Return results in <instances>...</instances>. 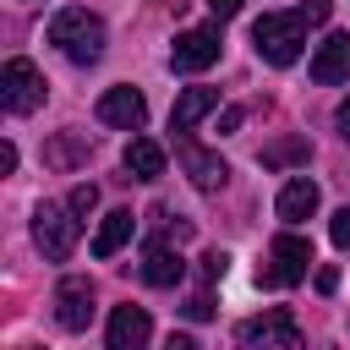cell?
I'll use <instances>...</instances> for the list:
<instances>
[{"label":"cell","instance_id":"1","mask_svg":"<svg viewBox=\"0 0 350 350\" xmlns=\"http://www.w3.org/2000/svg\"><path fill=\"white\" fill-rule=\"evenodd\" d=\"M306 27H312L306 11H268V16L252 22V44L268 66H295L301 49H306Z\"/></svg>","mask_w":350,"mask_h":350},{"label":"cell","instance_id":"2","mask_svg":"<svg viewBox=\"0 0 350 350\" xmlns=\"http://www.w3.org/2000/svg\"><path fill=\"white\" fill-rule=\"evenodd\" d=\"M49 44H55L71 66H93V60L104 55V22H98L93 11H82V5H66V11H55V22H49Z\"/></svg>","mask_w":350,"mask_h":350},{"label":"cell","instance_id":"3","mask_svg":"<svg viewBox=\"0 0 350 350\" xmlns=\"http://www.w3.org/2000/svg\"><path fill=\"white\" fill-rule=\"evenodd\" d=\"M306 268H312V241L295 235V230H284V235H273V246H268V268H257V284H268V290H290V284L306 279Z\"/></svg>","mask_w":350,"mask_h":350},{"label":"cell","instance_id":"4","mask_svg":"<svg viewBox=\"0 0 350 350\" xmlns=\"http://www.w3.org/2000/svg\"><path fill=\"white\" fill-rule=\"evenodd\" d=\"M33 241H38V252L49 262H66L77 252V213H71V202H44L33 213Z\"/></svg>","mask_w":350,"mask_h":350},{"label":"cell","instance_id":"5","mask_svg":"<svg viewBox=\"0 0 350 350\" xmlns=\"http://www.w3.org/2000/svg\"><path fill=\"white\" fill-rule=\"evenodd\" d=\"M0 104L11 109V115H33L38 104H44V77H38V66L33 60H5L0 66Z\"/></svg>","mask_w":350,"mask_h":350},{"label":"cell","instance_id":"6","mask_svg":"<svg viewBox=\"0 0 350 350\" xmlns=\"http://www.w3.org/2000/svg\"><path fill=\"white\" fill-rule=\"evenodd\" d=\"M241 345L246 350H301V328L284 306H268L262 317H246L241 323Z\"/></svg>","mask_w":350,"mask_h":350},{"label":"cell","instance_id":"7","mask_svg":"<svg viewBox=\"0 0 350 350\" xmlns=\"http://www.w3.org/2000/svg\"><path fill=\"white\" fill-rule=\"evenodd\" d=\"M219 60V27H186L170 49V71L191 77V71H208Z\"/></svg>","mask_w":350,"mask_h":350},{"label":"cell","instance_id":"8","mask_svg":"<svg viewBox=\"0 0 350 350\" xmlns=\"http://www.w3.org/2000/svg\"><path fill=\"white\" fill-rule=\"evenodd\" d=\"M88 317H93V279L66 273V279L55 284V323L77 334V328H88Z\"/></svg>","mask_w":350,"mask_h":350},{"label":"cell","instance_id":"9","mask_svg":"<svg viewBox=\"0 0 350 350\" xmlns=\"http://www.w3.org/2000/svg\"><path fill=\"white\" fill-rule=\"evenodd\" d=\"M153 339V323H148V306H115L109 312V328H104V350H148Z\"/></svg>","mask_w":350,"mask_h":350},{"label":"cell","instance_id":"10","mask_svg":"<svg viewBox=\"0 0 350 350\" xmlns=\"http://www.w3.org/2000/svg\"><path fill=\"white\" fill-rule=\"evenodd\" d=\"M175 159H180V170L191 175V186L197 191H219L224 180H230V164L219 159V153H208V148H197V142H175Z\"/></svg>","mask_w":350,"mask_h":350},{"label":"cell","instance_id":"11","mask_svg":"<svg viewBox=\"0 0 350 350\" xmlns=\"http://www.w3.org/2000/svg\"><path fill=\"white\" fill-rule=\"evenodd\" d=\"M98 120L115 126V131H137V126L148 120V98H142L137 88H109V93L98 98Z\"/></svg>","mask_w":350,"mask_h":350},{"label":"cell","instance_id":"12","mask_svg":"<svg viewBox=\"0 0 350 350\" xmlns=\"http://www.w3.org/2000/svg\"><path fill=\"white\" fill-rule=\"evenodd\" d=\"M312 82H323V88H334V82H350V33H328L323 44H317V55H312Z\"/></svg>","mask_w":350,"mask_h":350},{"label":"cell","instance_id":"13","mask_svg":"<svg viewBox=\"0 0 350 350\" xmlns=\"http://www.w3.org/2000/svg\"><path fill=\"white\" fill-rule=\"evenodd\" d=\"M142 284H153V290H175L180 279H186V262H180V252L175 246H164V241H148V252H142Z\"/></svg>","mask_w":350,"mask_h":350},{"label":"cell","instance_id":"14","mask_svg":"<svg viewBox=\"0 0 350 350\" xmlns=\"http://www.w3.org/2000/svg\"><path fill=\"white\" fill-rule=\"evenodd\" d=\"M213 104H219V88H180L175 109H170V131H191Z\"/></svg>","mask_w":350,"mask_h":350},{"label":"cell","instance_id":"15","mask_svg":"<svg viewBox=\"0 0 350 350\" xmlns=\"http://www.w3.org/2000/svg\"><path fill=\"white\" fill-rule=\"evenodd\" d=\"M312 213H317V180H306V175L284 180V191H279V219H284V224H301V219H312Z\"/></svg>","mask_w":350,"mask_h":350},{"label":"cell","instance_id":"16","mask_svg":"<svg viewBox=\"0 0 350 350\" xmlns=\"http://www.w3.org/2000/svg\"><path fill=\"white\" fill-rule=\"evenodd\" d=\"M126 175L131 180H159L164 175V148L153 137H131L126 142Z\"/></svg>","mask_w":350,"mask_h":350},{"label":"cell","instance_id":"17","mask_svg":"<svg viewBox=\"0 0 350 350\" xmlns=\"http://www.w3.org/2000/svg\"><path fill=\"white\" fill-rule=\"evenodd\" d=\"M131 230H137L131 208H115V213H104V224H98V235H93V257H115V252L131 241Z\"/></svg>","mask_w":350,"mask_h":350},{"label":"cell","instance_id":"18","mask_svg":"<svg viewBox=\"0 0 350 350\" xmlns=\"http://www.w3.org/2000/svg\"><path fill=\"white\" fill-rule=\"evenodd\" d=\"M301 159H312V148H306V137H290V142H273V148L262 153V164H301Z\"/></svg>","mask_w":350,"mask_h":350},{"label":"cell","instance_id":"19","mask_svg":"<svg viewBox=\"0 0 350 350\" xmlns=\"http://www.w3.org/2000/svg\"><path fill=\"white\" fill-rule=\"evenodd\" d=\"M44 159L66 170V164H77V159H88V142H82V137H60L55 148H44Z\"/></svg>","mask_w":350,"mask_h":350},{"label":"cell","instance_id":"20","mask_svg":"<svg viewBox=\"0 0 350 350\" xmlns=\"http://www.w3.org/2000/svg\"><path fill=\"white\" fill-rule=\"evenodd\" d=\"M66 202H71V213H93V208H98V186H93V180H88V186H71Z\"/></svg>","mask_w":350,"mask_h":350},{"label":"cell","instance_id":"21","mask_svg":"<svg viewBox=\"0 0 350 350\" xmlns=\"http://www.w3.org/2000/svg\"><path fill=\"white\" fill-rule=\"evenodd\" d=\"M328 235H334V246H350V202L334 213V224H328Z\"/></svg>","mask_w":350,"mask_h":350},{"label":"cell","instance_id":"22","mask_svg":"<svg viewBox=\"0 0 350 350\" xmlns=\"http://www.w3.org/2000/svg\"><path fill=\"white\" fill-rule=\"evenodd\" d=\"M180 312H186L191 323H208V317H213V301H208V295H191V301H186Z\"/></svg>","mask_w":350,"mask_h":350},{"label":"cell","instance_id":"23","mask_svg":"<svg viewBox=\"0 0 350 350\" xmlns=\"http://www.w3.org/2000/svg\"><path fill=\"white\" fill-rule=\"evenodd\" d=\"M224 262H230L224 252H208V257H202V279H224Z\"/></svg>","mask_w":350,"mask_h":350},{"label":"cell","instance_id":"24","mask_svg":"<svg viewBox=\"0 0 350 350\" xmlns=\"http://www.w3.org/2000/svg\"><path fill=\"white\" fill-rule=\"evenodd\" d=\"M334 126H339V137H345V142H350V98H345V104H339V109H334Z\"/></svg>","mask_w":350,"mask_h":350},{"label":"cell","instance_id":"25","mask_svg":"<svg viewBox=\"0 0 350 350\" xmlns=\"http://www.w3.org/2000/svg\"><path fill=\"white\" fill-rule=\"evenodd\" d=\"M11 170H16V148H11V142H0V175H11Z\"/></svg>","mask_w":350,"mask_h":350},{"label":"cell","instance_id":"26","mask_svg":"<svg viewBox=\"0 0 350 350\" xmlns=\"http://www.w3.org/2000/svg\"><path fill=\"white\" fill-rule=\"evenodd\" d=\"M164 350H197V339H191V334H170V339H164Z\"/></svg>","mask_w":350,"mask_h":350},{"label":"cell","instance_id":"27","mask_svg":"<svg viewBox=\"0 0 350 350\" xmlns=\"http://www.w3.org/2000/svg\"><path fill=\"white\" fill-rule=\"evenodd\" d=\"M334 284H339V273H334V268H317V290H323V295H328V290H334Z\"/></svg>","mask_w":350,"mask_h":350},{"label":"cell","instance_id":"28","mask_svg":"<svg viewBox=\"0 0 350 350\" xmlns=\"http://www.w3.org/2000/svg\"><path fill=\"white\" fill-rule=\"evenodd\" d=\"M208 5H213V16H235L241 11V0H208Z\"/></svg>","mask_w":350,"mask_h":350}]
</instances>
